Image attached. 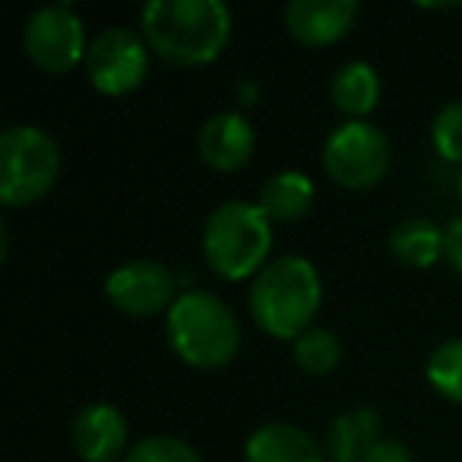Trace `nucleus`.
<instances>
[{"label": "nucleus", "instance_id": "4468645a", "mask_svg": "<svg viewBox=\"0 0 462 462\" xmlns=\"http://www.w3.org/2000/svg\"><path fill=\"white\" fill-rule=\"evenodd\" d=\"M380 440V418L374 409H346L327 428V462H365Z\"/></svg>", "mask_w": 462, "mask_h": 462}, {"label": "nucleus", "instance_id": "39448f33", "mask_svg": "<svg viewBox=\"0 0 462 462\" xmlns=\"http://www.w3.org/2000/svg\"><path fill=\"white\" fill-rule=\"evenodd\" d=\"M60 178V146L48 130L16 124L0 134V203L7 209L39 203Z\"/></svg>", "mask_w": 462, "mask_h": 462}, {"label": "nucleus", "instance_id": "f3484780", "mask_svg": "<svg viewBox=\"0 0 462 462\" xmlns=\"http://www.w3.org/2000/svg\"><path fill=\"white\" fill-rule=\"evenodd\" d=\"M443 245H447V235L430 218H405L390 235V254L396 257V263L409 270H428L437 260H443Z\"/></svg>", "mask_w": 462, "mask_h": 462}, {"label": "nucleus", "instance_id": "a211bd4d", "mask_svg": "<svg viewBox=\"0 0 462 462\" xmlns=\"http://www.w3.org/2000/svg\"><path fill=\"white\" fill-rule=\"evenodd\" d=\"M291 358H295L298 371L310 374V377H327L339 367L342 361V342L333 329L327 327H310L291 342Z\"/></svg>", "mask_w": 462, "mask_h": 462}, {"label": "nucleus", "instance_id": "dca6fc26", "mask_svg": "<svg viewBox=\"0 0 462 462\" xmlns=\"http://www.w3.org/2000/svg\"><path fill=\"white\" fill-rule=\"evenodd\" d=\"M329 102L348 121H365L380 102V77L367 60H346L329 79Z\"/></svg>", "mask_w": 462, "mask_h": 462}, {"label": "nucleus", "instance_id": "ddd939ff", "mask_svg": "<svg viewBox=\"0 0 462 462\" xmlns=\"http://www.w3.org/2000/svg\"><path fill=\"white\" fill-rule=\"evenodd\" d=\"M245 462H327V449L298 424L270 421L247 437Z\"/></svg>", "mask_w": 462, "mask_h": 462}, {"label": "nucleus", "instance_id": "6ab92c4d", "mask_svg": "<svg viewBox=\"0 0 462 462\" xmlns=\"http://www.w3.org/2000/svg\"><path fill=\"white\" fill-rule=\"evenodd\" d=\"M424 377L437 396L462 405V339L440 342L424 365Z\"/></svg>", "mask_w": 462, "mask_h": 462}, {"label": "nucleus", "instance_id": "aec40b11", "mask_svg": "<svg viewBox=\"0 0 462 462\" xmlns=\"http://www.w3.org/2000/svg\"><path fill=\"white\" fill-rule=\"evenodd\" d=\"M430 143L443 162L462 165V98L447 102L430 121Z\"/></svg>", "mask_w": 462, "mask_h": 462}, {"label": "nucleus", "instance_id": "1a4fd4ad", "mask_svg": "<svg viewBox=\"0 0 462 462\" xmlns=\"http://www.w3.org/2000/svg\"><path fill=\"white\" fill-rule=\"evenodd\" d=\"M105 295L127 317H155L178 301V276L155 260H127L105 279Z\"/></svg>", "mask_w": 462, "mask_h": 462}, {"label": "nucleus", "instance_id": "412c9836", "mask_svg": "<svg viewBox=\"0 0 462 462\" xmlns=\"http://www.w3.org/2000/svg\"><path fill=\"white\" fill-rule=\"evenodd\" d=\"M124 462H203V456L180 437L155 434L134 443L130 453L124 456Z\"/></svg>", "mask_w": 462, "mask_h": 462}, {"label": "nucleus", "instance_id": "b1692460", "mask_svg": "<svg viewBox=\"0 0 462 462\" xmlns=\"http://www.w3.org/2000/svg\"><path fill=\"white\" fill-rule=\"evenodd\" d=\"M459 199H462V174H459Z\"/></svg>", "mask_w": 462, "mask_h": 462}, {"label": "nucleus", "instance_id": "f03ea898", "mask_svg": "<svg viewBox=\"0 0 462 462\" xmlns=\"http://www.w3.org/2000/svg\"><path fill=\"white\" fill-rule=\"evenodd\" d=\"M323 301V282L317 266L308 257L282 254L273 257L254 276L247 308L251 317L273 339H291L314 327V317Z\"/></svg>", "mask_w": 462, "mask_h": 462}, {"label": "nucleus", "instance_id": "f257e3e1", "mask_svg": "<svg viewBox=\"0 0 462 462\" xmlns=\"http://www.w3.org/2000/svg\"><path fill=\"white\" fill-rule=\"evenodd\" d=\"M140 35L149 51L174 67L212 64L231 39V10L222 0H146Z\"/></svg>", "mask_w": 462, "mask_h": 462}, {"label": "nucleus", "instance_id": "9b49d317", "mask_svg": "<svg viewBox=\"0 0 462 462\" xmlns=\"http://www.w3.org/2000/svg\"><path fill=\"white\" fill-rule=\"evenodd\" d=\"M358 20L355 0H291L285 7V29L304 48H329L352 32Z\"/></svg>", "mask_w": 462, "mask_h": 462}, {"label": "nucleus", "instance_id": "20e7f679", "mask_svg": "<svg viewBox=\"0 0 462 462\" xmlns=\"http://www.w3.org/2000/svg\"><path fill=\"white\" fill-rule=\"evenodd\" d=\"M273 222L257 203L228 199L209 212L203 225V257L216 276L228 282L251 279L270 263Z\"/></svg>", "mask_w": 462, "mask_h": 462}, {"label": "nucleus", "instance_id": "6e6552de", "mask_svg": "<svg viewBox=\"0 0 462 462\" xmlns=\"http://www.w3.org/2000/svg\"><path fill=\"white\" fill-rule=\"evenodd\" d=\"M149 73V45L127 26H108L89 42L86 77L102 96L121 98L143 86Z\"/></svg>", "mask_w": 462, "mask_h": 462}, {"label": "nucleus", "instance_id": "7ed1b4c3", "mask_svg": "<svg viewBox=\"0 0 462 462\" xmlns=\"http://www.w3.org/2000/svg\"><path fill=\"white\" fill-rule=\"evenodd\" d=\"M165 339L184 365L216 371L235 361L241 348V323L218 295L203 289L180 291L165 314Z\"/></svg>", "mask_w": 462, "mask_h": 462}, {"label": "nucleus", "instance_id": "9d476101", "mask_svg": "<svg viewBox=\"0 0 462 462\" xmlns=\"http://www.w3.org/2000/svg\"><path fill=\"white\" fill-rule=\"evenodd\" d=\"M73 449L83 462H124L130 453V424L111 402H89L70 424Z\"/></svg>", "mask_w": 462, "mask_h": 462}, {"label": "nucleus", "instance_id": "0eeeda50", "mask_svg": "<svg viewBox=\"0 0 462 462\" xmlns=\"http://www.w3.org/2000/svg\"><path fill=\"white\" fill-rule=\"evenodd\" d=\"M23 51L39 70L51 77L77 70L86 64L89 42H86V26L70 4H48L39 7L23 26Z\"/></svg>", "mask_w": 462, "mask_h": 462}, {"label": "nucleus", "instance_id": "4be33fe9", "mask_svg": "<svg viewBox=\"0 0 462 462\" xmlns=\"http://www.w3.org/2000/svg\"><path fill=\"white\" fill-rule=\"evenodd\" d=\"M443 235H447V245H443V260H447V263L462 276V216L453 218V222L443 228Z\"/></svg>", "mask_w": 462, "mask_h": 462}, {"label": "nucleus", "instance_id": "f8f14e48", "mask_svg": "<svg viewBox=\"0 0 462 462\" xmlns=\"http://www.w3.org/2000/svg\"><path fill=\"white\" fill-rule=\"evenodd\" d=\"M257 134L241 111H218L199 127L197 155L212 171H238L251 162Z\"/></svg>", "mask_w": 462, "mask_h": 462}, {"label": "nucleus", "instance_id": "2eb2a0df", "mask_svg": "<svg viewBox=\"0 0 462 462\" xmlns=\"http://www.w3.org/2000/svg\"><path fill=\"white\" fill-rule=\"evenodd\" d=\"M317 199V187L314 180L304 171H295V168H285V171H276L273 178H266V184L260 187V209L266 212L273 225H289L298 222L310 212Z\"/></svg>", "mask_w": 462, "mask_h": 462}, {"label": "nucleus", "instance_id": "423d86ee", "mask_svg": "<svg viewBox=\"0 0 462 462\" xmlns=\"http://www.w3.org/2000/svg\"><path fill=\"white\" fill-rule=\"evenodd\" d=\"M323 171L346 190H367L390 171V140L371 121H346L323 143Z\"/></svg>", "mask_w": 462, "mask_h": 462}, {"label": "nucleus", "instance_id": "5701e85b", "mask_svg": "<svg viewBox=\"0 0 462 462\" xmlns=\"http://www.w3.org/2000/svg\"><path fill=\"white\" fill-rule=\"evenodd\" d=\"M365 462H411V453L399 440H383V437H380Z\"/></svg>", "mask_w": 462, "mask_h": 462}]
</instances>
